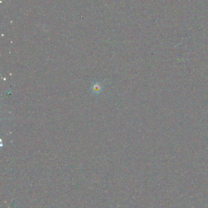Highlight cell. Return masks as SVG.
Listing matches in <instances>:
<instances>
[]
</instances>
